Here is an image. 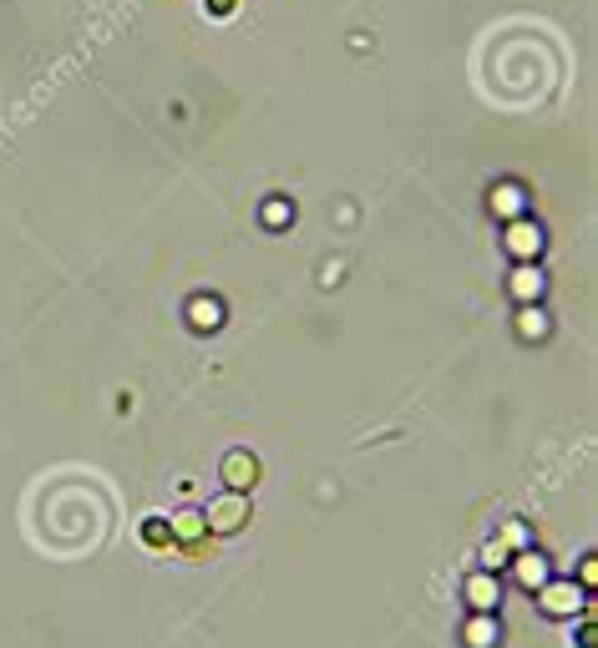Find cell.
<instances>
[{"label":"cell","mask_w":598,"mask_h":648,"mask_svg":"<svg viewBox=\"0 0 598 648\" xmlns=\"http://www.w3.org/2000/svg\"><path fill=\"white\" fill-rule=\"evenodd\" d=\"M168 537H173V532H168L163 517H147V522H142V542H147V547H163Z\"/></svg>","instance_id":"9a60e30c"},{"label":"cell","mask_w":598,"mask_h":648,"mask_svg":"<svg viewBox=\"0 0 598 648\" xmlns=\"http://www.w3.org/2000/svg\"><path fill=\"white\" fill-rule=\"evenodd\" d=\"M507 289H512L517 304H538V299L548 294V274H543L538 264H517V269L507 274Z\"/></svg>","instance_id":"8992f818"},{"label":"cell","mask_w":598,"mask_h":648,"mask_svg":"<svg viewBox=\"0 0 598 648\" xmlns=\"http://www.w3.org/2000/svg\"><path fill=\"white\" fill-rule=\"evenodd\" d=\"M593 583H598V557H593V552H588V557H583V562H578V588H583V593H588V588H593Z\"/></svg>","instance_id":"e0dca14e"},{"label":"cell","mask_w":598,"mask_h":648,"mask_svg":"<svg viewBox=\"0 0 598 648\" xmlns=\"http://www.w3.org/2000/svg\"><path fill=\"white\" fill-rule=\"evenodd\" d=\"M517 340H528V345L548 340V314H543V304H522V309H517Z\"/></svg>","instance_id":"9c48e42d"},{"label":"cell","mask_w":598,"mask_h":648,"mask_svg":"<svg viewBox=\"0 0 598 648\" xmlns=\"http://www.w3.org/2000/svg\"><path fill=\"white\" fill-rule=\"evenodd\" d=\"M502 243H507V254H512L517 264H538V254H543V228H538L528 213H522V218L507 223Z\"/></svg>","instance_id":"3957f363"},{"label":"cell","mask_w":598,"mask_h":648,"mask_svg":"<svg viewBox=\"0 0 598 648\" xmlns=\"http://www.w3.org/2000/svg\"><path fill=\"white\" fill-rule=\"evenodd\" d=\"M462 598H467L472 613H497V603H502V583H497V573H472L467 588H462Z\"/></svg>","instance_id":"52a82bcc"},{"label":"cell","mask_w":598,"mask_h":648,"mask_svg":"<svg viewBox=\"0 0 598 648\" xmlns=\"http://www.w3.org/2000/svg\"><path fill=\"white\" fill-rule=\"evenodd\" d=\"M538 608H543L548 618H573V613H588V608H583V588H578L573 578H548V583L538 588Z\"/></svg>","instance_id":"7a4b0ae2"},{"label":"cell","mask_w":598,"mask_h":648,"mask_svg":"<svg viewBox=\"0 0 598 648\" xmlns=\"http://www.w3.org/2000/svg\"><path fill=\"white\" fill-rule=\"evenodd\" d=\"M289 218H294V203H284V198H269V203H264V223H269V228H284Z\"/></svg>","instance_id":"4fadbf2b"},{"label":"cell","mask_w":598,"mask_h":648,"mask_svg":"<svg viewBox=\"0 0 598 648\" xmlns=\"http://www.w3.org/2000/svg\"><path fill=\"white\" fill-rule=\"evenodd\" d=\"M507 557H512V552H507V542H502V537H492V542L482 547V567H487V573H497V567H502Z\"/></svg>","instance_id":"5bb4252c"},{"label":"cell","mask_w":598,"mask_h":648,"mask_svg":"<svg viewBox=\"0 0 598 648\" xmlns=\"http://www.w3.org/2000/svg\"><path fill=\"white\" fill-rule=\"evenodd\" d=\"M492 213H497L502 223L522 218V213H528V193H522L517 183H497V188H492Z\"/></svg>","instance_id":"ba28073f"},{"label":"cell","mask_w":598,"mask_h":648,"mask_svg":"<svg viewBox=\"0 0 598 648\" xmlns=\"http://www.w3.org/2000/svg\"><path fill=\"white\" fill-rule=\"evenodd\" d=\"M213 11H218V16H229V11H234V0H213Z\"/></svg>","instance_id":"d6986e66"},{"label":"cell","mask_w":598,"mask_h":648,"mask_svg":"<svg viewBox=\"0 0 598 648\" xmlns=\"http://www.w3.org/2000/svg\"><path fill=\"white\" fill-rule=\"evenodd\" d=\"M502 542H507V552H522V547H528V527L507 522V527H502Z\"/></svg>","instance_id":"2e32d148"},{"label":"cell","mask_w":598,"mask_h":648,"mask_svg":"<svg viewBox=\"0 0 598 648\" xmlns=\"http://www.w3.org/2000/svg\"><path fill=\"white\" fill-rule=\"evenodd\" d=\"M249 517H254L249 492H223V497H213V502H208V512H203L208 532H218V537H229V532L249 527Z\"/></svg>","instance_id":"6da1fadb"},{"label":"cell","mask_w":598,"mask_h":648,"mask_svg":"<svg viewBox=\"0 0 598 648\" xmlns=\"http://www.w3.org/2000/svg\"><path fill=\"white\" fill-rule=\"evenodd\" d=\"M467 648H497V638H502V628H497V618L492 613H472L467 618Z\"/></svg>","instance_id":"30bf717a"},{"label":"cell","mask_w":598,"mask_h":648,"mask_svg":"<svg viewBox=\"0 0 598 648\" xmlns=\"http://www.w3.org/2000/svg\"><path fill=\"white\" fill-rule=\"evenodd\" d=\"M168 532H173L178 542H198V537L208 532V522H203V512H198V507H188V512H178V517L168 522Z\"/></svg>","instance_id":"7c38bea8"},{"label":"cell","mask_w":598,"mask_h":648,"mask_svg":"<svg viewBox=\"0 0 598 648\" xmlns=\"http://www.w3.org/2000/svg\"><path fill=\"white\" fill-rule=\"evenodd\" d=\"M188 319H193V330H218V324H223V304L208 299V294H198L188 304Z\"/></svg>","instance_id":"8fae6325"},{"label":"cell","mask_w":598,"mask_h":648,"mask_svg":"<svg viewBox=\"0 0 598 648\" xmlns=\"http://www.w3.org/2000/svg\"><path fill=\"white\" fill-rule=\"evenodd\" d=\"M223 486H229V492H254L259 486V456L254 451H229L223 456Z\"/></svg>","instance_id":"5b68a950"},{"label":"cell","mask_w":598,"mask_h":648,"mask_svg":"<svg viewBox=\"0 0 598 648\" xmlns=\"http://www.w3.org/2000/svg\"><path fill=\"white\" fill-rule=\"evenodd\" d=\"M578 643H583V648H593V643H598V638H593V623H588V613H583V628H578Z\"/></svg>","instance_id":"ac0fdd59"},{"label":"cell","mask_w":598,"mask_h":648,"mask_svg":"<svg viewBox=\"0 0 598 648\" xmlns=\"http://www.w3.org/2000/svg\"><path fill=\"white\" fill-rule=\"evenodd\" d=\"M512 578H517L522 588H528V593H538V588L553 578V562H548L538 547H522V552L512 557Z\"/></svg>","instance_id":"277c9868"}]
</instances>
